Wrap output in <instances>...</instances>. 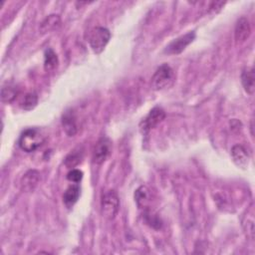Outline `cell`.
Masks as SVG:
<instances>
[{"instance_id": "1", "label": "cell", "mask_w": 255, "mask_h": 255, "mask_svg": "<svg viewBox=\"0 0 255 255\" xmlns=\"http://www.w3.org/2000/svg\"><path fill=\"white\" fill-rule=\"evenodd\" d=\"M45 141V134L36 128H26L20 135L19 146L26 152H32L40 147Z\"/></svg>"}, {"instance_id": "2", "label": "cell", "mask_w": 255, "mask_h": 255, "mask_svg": "<svg viewBox=\"0 0 255 255\" xmlns=\"http://www.w3.org/2000/svg\"><path fill=\"white\" fill-rule=\"evenodd\" d=\"M175 74L172 68L167 64L160 65L151 78V87L155 91L167 89L173 85Z\"/></svg>"}, {"instance_id": "3", "label": "cell", "mask_w": 255, "mask_h": 255, "mask_svg": "<svg viewBox=\"0 0 255 255\" xmlns=\"http://www.w3.org/2000/svg\"><path fill=\"white\" fill-rule=\"evenodd\" d=\"M111 38L110 31L105 27H95L89 35V44L94 53L100 54L104 51Z\"/></svg>"}, {"instance_id": "4", "label": "cell", "mask_w": 255, "mask_h": 255, "mask_svg": "<svg viewBox=\"0 0 255 255\" xmlns=\"http://www.w3.org/2000/svg\"><path fill=\"white\" fill-rule=\"evenodd\" d=\"M120 208V199L115 190L107 191L101 200V211L105 218L112 220L118 214Z\"/></svg>"}, {"instance_id": "5", "label": "cell", "mask_w": 255, "mask_h": 255, "mask_svg": "<svg viewBox=\"0 0 255 255\" xmlns=\"http://www.w3.org/2000/svg\"><path fill=\"white\" fill-rule=\"evenodd\" d=\"M195 39V33L193 31H190L173 41H171L165 48L164 53L169 55H176L181 53L193 40Z\"/></svg>"}, {"instance_id": "6", "label": "cell", "mask_w": 255, "mask_h": 255, "mask_svg": "<svg viewBox=\"0 0 255 255\" xmlns=\"http://www.w3.org/2000/svg\"><path fill=\"white\" fill-rule=\"evenodd\" d=\"M165 118V113L161 108L155 107L153 108L148 115L142 120L140 123V128L143 131H148L151 128H155L158 124H160Z\"/></svg>"}, {"instance_id": "7", "label": "cell", "mask_w": 255, "mask_h": 255, "mask_svg": "<svg viewBox=\"0 0 255 255\" xmlns=\"http://www.w3.org/2000/svg\"><path fill=\"white\" fill-rule=\"evenodd\" d=\"M111 152V141L108 137H101L96 143L93 151V161L97 164L103 163Z\"/></svg>"}, {"instance_id": "8", "label": "cell", "mask_w": 255, "mask_h": 255, "mask_svg": "<svg viewBox=\"0 0 255 255\" xmlns=\"http://www.w3.org/2000/svg\"><path fill=\"white\" fill-rule=\"evenodd\" d=\"M250 33H251V28H250L248 19L245 17L239 18L235 24V29H234L235 42L237 44H241L245 42L248 39Z\"/></svg>"}, {"instance_id": "9", "label": "cell", "mask_w": 255, "mask_h": 255, "mask_svg": "<svg viewBox=\"0 0 255 255\" xmlns=\"http://www.w3.org/2000/svg\"><path fill=\"white\" fill-rule=\"evenodd\" d=\"M231 157L233 162L240 168L246 169L249 164V154L247 150L240 144H235L231 148Z\"/></svg>"}, {"instance_id": "10", "label": "cell", "mask_w": 255, "mask_h": 255, "mask_svg": "<svg viewBox=\"0 0 255 255\" xmlns=\"http://www.w3.org/2000/svg\"><path fill=\"white\" fill-rule=\"evenodd\" d=\"M40 180V173L35 169L28 170L20 180V187L23 191L29 192L34 190Z\"/></svg>"}, {"instance_id": "11", "label": "cell", "mask_w": 255, "mask_h": 255, "mask_svg": "<svg viewBox=\"0 0 255 255\" xmlns=\"http://www.w3.org/2000/svg\"><path fill=\"white\" fill-rule=\"evenodd\" d=\"M62 126L67 135L74 136L77 133L78 128H77L76 116L73 111L69 110L65 112V114L62 117Z\"/></svg>"}, {"instance_id": "12", "label": "cell", "mask_w": 255, "mask_h": 255, "mask_svg": "<svg viewBox=\"0 0 255 255\" xmlns=\"http://www.w3.org/2000/svg\"><path fill=\"white\" fill-rule=\"evenodd\" d=\"M61 25V18L58 14H51L47 16L40 25L41 33H49L54 30H57Z\"/></svg>"}, {"instance_id": "13", "label": "cell", "mask_w": 255, "mask_h": 255, "mask_svg": "<svg viewBox=\"0 0 255 255\" xmlns=\"http://www.w3.org/2000/svg\"><path fill=\"white\" fill-rule=\"evenodd\" d=\"M255 77H254V69L253 67L245 69L241 74V82L244 90L249 94L253 95L255 90Z\"/></svg>"}, {"instance_id": "14", "label": "cell", "mask_w": 255, "mask_h": 255, "mask_svg": "<svg viewBox=\"0 0 255 255\" xmlns=\"http://www.w3.org/2000/svg\"><path fill=\"white\" fill-rule=\"evenodd\" d=\"M80 186L78 184L70 185L63 194V201L67 207H72L79 199Z\"/></svg>"}, {"instance_id": "15", "label": "cell", "mask_w": 255, "mask_h": 255, "mask_svg": "<svg viewBox=\"0 0 255 255\" xmlns=\"http://www.w3.org/2000/svg\"><path fill=\"white\" fill-rule=\"evenodd\" d=\"M134 198L139 208H146L150 201V193L146 186H139L134 192Z\"/></svg>"}, {"instance_id": "16", "label": "cell", "mask_w": 255, "mask_h": 255, "mask_svg": "<svg viewBox=\"0 0 255 255\" xmlns=\"http://www.w3.org/2000/svg\"><path fill=\"white\" fill-rule=\"evenodd\" d=\"M83 158V148L82 147H77L75 149H73L65 158V165L68 168H73L75 166H77L81 160Z\"/></svg>"}, {"instance_id": "17", "label": "cell", "mask_w": 255, "mask_h": 255, "mask_svg": "<svg viewBox=\"0 0 255 255\" xmlns=\"http://www.w3.org/2000/svg\"><path fill=\"white\" fill-rule=\"evenodd\" d=\"M58 65V57L53 49L48 48L44 54V68L46 71L54 70Z\"/></svg>"}, {"instance_id": "18", "label": "cell", "mask_w": 255, "mask_h": 255, "mask_svg": "<svg viewBox=\"0 0 255 255\" xmlns=\"http://www.w3.org/2000/svg\"><path fill=\"white\" fill-rule=\"evenodd\" d=\"M37 104H38L37 94L34 92H30L24 96L22 103H21V107L25 111H31L37 106Z\"/></svg>"}, {"instance_id": "19", "label": "cell", "mask_w": 255, "mask_h": 255, "mask_svg": "<svg viewBox=\"0 0 255 255\" xmlns=\"http://www.w3.org/2000/svg\"><path fill=\"white\" fill-rule=\"evenodd\" d=\"M17 96L15 86H5L1 90V100L3 103H11Z\"/></svg>"}, {"instance_id": "20", "label": "cell", "mask_w": 255, "mask_h": 255, "mask_svg": "<svg viewBox=\"0 0 255 255\" xmlns=\"http://www.w3.org/2000/svg\"><path fill=\"white\" fill-rule=\"evenodd\" d=\"M242 226L246 233V236L249 239L253 240L254 239V220H253V218H249V217L244 218L242 221Z\"/></svg>"}, {"instance_id": "21", "label": "cell", "mask_w": 255, "mask_h": 255, "mask_svg": "<svg viewBox=\"0 0 255 255\" xmlns=\"http://www.w3.org/2000/svg\"><path fill=\"white\" fill-rule=\"evenodd\" d=\"M83 178V172L80 170V169H77V168H72L68 173H67V179L72 181V182H75V183H78L81 181V179Z\"/></svg>"}]
</instances>
